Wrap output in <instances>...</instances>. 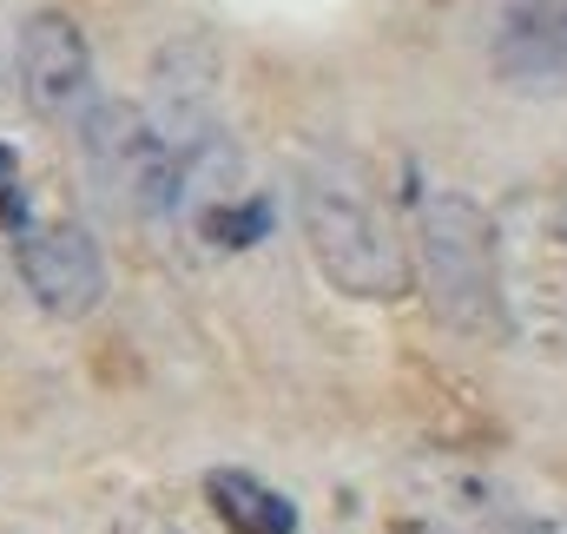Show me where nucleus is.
<instances>
[{
  "label": "nucleus",
  "instance_id": "20e7f679",
  "mask_svg": "<svg viewBox=\"0 0 567 534\" xmlns=\"http://www.w3.org/2000/svg\"><path fill=\"white\" fill-rule=\"evenodd\" d=\"M86 178L133 218H172L178 205V152L158 133V120L126 100H93V113L73 126Z\"/></svg>",
  "mask_w": 567,
  "mask_h": 534
},
{
  "label": "nucleus",
  "instance_id": "39448f33",
  "mask_svg": "<svg viewBox=\"0 0 567 534\" xmlns=\"http://www.w3.org/2000/svg\"><path fill=\"white\" fill-rule=\"evenodd\" d=\"M13 73H20V100L47 120V126H80L100 100V80H93V47H86V27L60 7H33L20 20V40H13Z\"/></svg>",
  "mask_w": 567,
  "mask_h": 534
},
{
  "label": "nucleus",
  "instance_id": "9d476101",
  "mask_svg": "<svg viewBox=\"0 0 567 534\" xmlns=\"http://www.w3.org/2000/svg\"><path fill=\"white\" fill-rule=\"evenodd\" d=\"M271 225H278V205H271L265 192H238V198L212 205L192 232H198L205 245H218V251H251V245L271 238Z\"/></svg>",
  "mask_w": 567,
  "mask_h": 534
},
{
  "label": "nucleus",
  "instance_id": "f8f14e48",
  "mask_svg": "<svg viewBox=\"0 0 567 534\" xmlns=\"http://www.w3.org/2000/svg\"><path fill=\"white\" fill-rule=\"evenodd\" d=\"M515 534H567V515H542V522H522Z\"/></svg>",
  "mask_w": 567,
  "mask_h": 534
},
{
  "label": "nucleus",
  "instance_id": "1a4fd4ad",
  "mask_svg": "<svg viewBox=\"0 0 567 534\" xmlns=\"http://www.w3.org/2000/svg\"><path fill=\"white\" fill-rule=\"evenodd\" d=\"M205 502L231 534H297V502L251 469H205Z\"/></svg>",
  "mask_w": 567,
  "mask_h": 534
},
{
  "label": "nucleus",
  "instance_id": "423d86ee",
  "mask_svg": "<svg viewBox=\"0 0 567 534\" xmlns=\"http://www.w3.org/2000/svg\"><path fill=\"white\" fill-rule=\"evenodd\" d=\"M13 265H20V284L40 297L47 317H93L106 297V258H100L93 232L73 218L27 225L13 245Z\"/></svg>",
  "mask_w": 567,
  "mask_h": 534
},
{
  "label": "nucleus",
  "instance_id": "f03ea898",
  "mask_svg": "<svg viewBox=\"0 0 567 534\" xmlns=\"http://www.w3.org/2000/svg\"><path fill=\"white\" fill-rule=\"evenodd\" d=\"M416 251H423L429 277V310L449 330H468V337L508 330L495 212H482L455 185H429V192H416Z\"/></svg>",
  "mask_w": 567,
  "mask_h": 534
},
{
  "label": "nucleus",
  "instance_id": "6e6552de",
  "mask_svg": "<svg viewBox=\"0 0 567 534\" xmlns=\"http://www.w3.org/2000/svg\"><path fill=\"white\" fill-rule=\"evenodd\" d=\"M145 113L158 120V133L172 138V152L225 126V113H218V53H212V40L178 33V40L158 47Z\"/></svg>",
  "mask_w": 567,
  "mask_h": 534
},
{
  "label": "nucleus",
  "instance_id": "0eeeda50",
  "mask_svg": "<svg viewBox=\"0 0 567 534\" xmlns=\"http://www.w3.org/2000/svg\"><path fill=\"white\" fill-rule=\"evenodd\" d=\"M488 66L522 93H567V0H502Z\"/></svg>",
  "mask_w": 567,
  "mask_h": 534
},
{
  "label": "nucleus",
  "instance_id": "7ed1b4c3",
  "mask_svg": "<svg viewBox=\"0 0 567 534\" xmlns=\"http://www.w3.org/2000/svg\"><path fill=\"white\" fill-rule=\"evenodd\" d=\"M495 251H502L508 337L548 350L567 343V198L515 192L495 212Z\"/></svg>",
  "mask_w": 567,
  "mask_h": 534
},
{
  "label": "nucleus",
  "instance_id": "9b49d317",
  "mask_svg": "<svg viewBox=\"0 0 567 534\" xmlns=\"http://www.w3.org/2000/svg\"><path fill=\"white\" fill-rule=\"evenodd\" d=\"M33 218H27V192H20V152L13 145H0V232H27Z\"/></svg>",
  "mask_w": 567,
  "mask_h": 534
},
{
  "label": "nucleus",
  "instance_id": "f257e3e1",
  "mask_svg": "<svg viewBox=\"0 0 567 534\" xmlns=\"http://www.w3.org/2000/svg\"><path fill=\"white\" fill-rule=\"evenodd\" d=\"M297 225H303V245L317 270L357 297V304H396L410 297L416 265H410V245L396 238V225L377 212L370 185L350 172V165H310L303 185H297Z\"/></svg>",
  "mask_w": 567,
  "mask_h": 534
}]
</instances>
